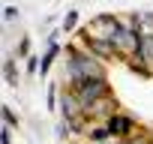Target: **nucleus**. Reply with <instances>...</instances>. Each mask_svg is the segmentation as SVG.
Listing matches in <instances>:
<instances>
[{"label":"nucleus","instance_id":"1","mask_svg":"<svg viewBox=\"0 0 153 144\" xmlns=\"http://www.w3.org/2000/svg\"><path fill=\"white\" fill-rule=\"evenodd\" d=\"M63 54H66V84H69V90L78 87L81 81H90V78H108L105 63L99 57H93L87 48L63 45Z\"/></svg>","mask_w":153,"mask_h":144},{"label":"nucleus","instance_id":"2","mask_svg":"<svg viewBox=\"0 0 153 144\" xmlns=\"http://www.w3.org/2000/svg\"><path fill=\"white\" fill-rule=\"evenodd\" d=\"M72 96L78 99L81 114H87L93 105H99L102 99H108V96H114V93H111L108 78H90V81H81L78 87H72Z\"/></svg>","mask_w":153,"mask_h":144},{"label":"nucleus","instance_id":"3","mask_svg":"<svg viewBox=\"0 0 153 144\" xmlns=\"http://www.w3.org/2000/svg\"><path fill=\"white\" fill-rule=\"evenodd\" d=\"M114 33H117V15H108V12L93 15V21L78 30V36H81L84 42H93V39H96V42H111Z\"/></svg>","mask_w":153,"mask_h":144},{"label":"nucleus","instance_id":"4","mask_svg":"<svg viewBox=\"0 0 153 144\" xmlns=\"http://www.w3.org/2000/svg\"><path fill=\"white\" fill-rule=\"evenodd\" d=\"M141 30H126V27H120L117 24V33H114V39H111V45L117 48V57L120 60H126V57H132V54H138L141 51Z\"/></svg>","mask_w":153,"mask_h":144},{"label":"nucleus","instance_id":"5","mask_svg":"<svg viewBox=\"0 0 153 144\" xmlns=\"http://www.w3.org/2000/svg\"><path fill=\"white\" fill-rule=\"evenodd\" d=\"M105 126H108V132H111V138H132L141 126L126 114V111H114L108 120H105Z\"/></svg>","mask_w":153,"mask_h":144},{"label":"nucleus","instance_id":"6","mask_svg":"<svg viewBox=\"0 0 153 144\" xmlns=\"http://www.w3.org/2000/svg\"><path fill=\"white\" fill-rule=\"evenodd\" d=\"M60 51H63V45L54 39V33H48V45H45V54H42V69H39L42 78H48V72H51V66H54V60H57Z\"/></svg>","mask_w":153,"mask_h":144},{"label":"nucleus","instance_id":"7","mask_svg":"<svg viewBox=\"0 0 153 144\" xmlns=\"http://www.w3.org/2000/svg\"><path fill=\"white\" fill-rule=\"evenodd\" d=\"M84 45H87V51H90L93 57H99L102 63H105V60H120V57H117V48H114L111 42H96V39H93V42H84Z\"/></svg>","mask_w":153,"mask_h":144},{"label":"nucleus","instance_id":"8","mask_svg":"<svg viewBox=\"0 0 153 144\" xmlns=\"http://www.w3.org/2000/svg\"><path fill=\"white\" fill-rule=\"evenodd\" d=\"M84 138H87V144H102V141H111V132H108V126L102 120V123H90Z\"/></svg>","mask_w":153,"mask_h":144},{"label":"nucleus","instance_id":"9","mask_svg":"<svg viewBox=\"0 0 153 144\" xmlns=\"http://www.w3.org/2000/svg\"><path fill=\"white\" fill-rule=\"evenodd\" d=\"M123 63H126V66L135 72V75H144V78H147V75H153V66H150V63H147L141 54H132V57H126Z\"/></svg>","mask_w":153,"mask_h":144},{"label":"nucleus","instance_id":"10","mask_svg":"<svg viewBox=\"0 0 153 144\" xmlns=\"http://www.w3.org/2000/svg\"><path fill=\"white\" fill-rule=\"evenodd\" d=\"M3 78H6V84H9V87H18V84H21V72H18V66H15V57H12V54L3 60Z\"/></svg>","mask_w":153,"mask_h":144},{"label":"nucleus","instance_id":"11","mask_svg":"<svg viewBox=\"0 0 153 144\" xmlns=\"http://www.w3.org/2000/svg\"><path fill=\"white\" fill-rule=\"evenodd\" d=\"M12 57H15V60H27V57H30V36H27V33L18 39V45H15Z\"/></svg>","mask_w":153,"mask_h":144},{"label":"nucleus","instance_id":"12","mask_svg":"<svg viewBox=\"0 0 153 144\" xmlns=\"http://www.w3.org/2000/svg\"><path fill=\"white\" fill-rule=\"evenodd\" d=\"M63 30H66V33L81 30V27H78V9H69V12L63 15Z\"/></svg>","mask_w":153,"mask_h":144},{"label":"nucleus","instance_id":"13","mask_svg":"<svg viewBox=\"0 0 153 144\" xmlns=\"http://www.w3.org/2000/svg\"><path fill=\"white\" fill-rule=\"evenodd\" d=\"M57 102H60V96H57V84L48 81V90H45V105H48V111H54Z\"/></svg>","mask_w":153,"mask_h":144},{"label":"nucleus","instance_id":"14","mask_svg":"<svg viewBox=\"0 0 153 144\" xmlns=\"http://www.w3.org/2000/svg\"><path fill=\"white\" fill-rule=\"evenodd\" d=\"M141 18V36H153V12H138Z\"/></svg>","mask_w":153,"mask_h":144},{"label":"nucleus","instance_id":"15","mask_svg":"<svg viewBox=\"0 0 153 144\" xmlns=\"http://www.w3.org/2000/svg\"><path fill=\"white\" fill-rule=\"evenodd\" d=\"M138 54L153 66V36H144V39H141V51H138Z\"/></svg>","mask_w":153,"mask_h":144},{"label":"nucleus","instance_id":"16","mask_svg":"<svg viewBox=\"0 0 153 144\" xmlns=\"http://www.w3.org/2000/svg\"><path fill=\"white\" fill-rule=\"evenodd\" d=\"M0 114H3V126H9V129H15V126L21 123V120L15 117V111H12L9 105H3V108H0Z\"/></svg>","mask_w":153,"mask_h":144},{"label":"nucleus","instance_id":"17","mask_svg":"<svg viewBox=\"0 0 153 144\" xmlns=\"http://www.w3.org/2000/svg\"><path fill=\"white\" fill-rule=\"evenodd\" d=\"M24 69H27L24 75H39V69H42V57L30 54V57H27V66H24Z\"/></svg>","mask_w":153,"mask_h":144},{"label":"nucleus","instance_id":"18","mask_svg":"<svg viewBox=\"0 0 153 144\" xmlns=\"http://www.w3.org/2000/svg\"><path fill=\"white\" fill-rule=\"evenodd\" d=\"M57 138H60V141H69V138H72V129H69V123H63V120L57 123Z\"/></svg>","mask_w":153,"mask_h":144},{"label":"nucleus","instance_id":"19","mask_svg":"<svg viewBox=\"0 0 153 144\" xmlns=\"http://www.w3.org/2000/svg\"><path fill=\"white\" fill-rule=\"evenodd\" d=\"M0 144H12V129H9V126L0 129Z\"/></svg>","mask_w":153,"mask_h":144},{"label":"nucleus","instance_id":"20","mask_svg":"<svg viewBox=\"0 0 153 144\" xmlns=\"http://www.w3.org/2000/svg\"><path fill=\"white\" fill-rule=\"evenodd\" d=\"M3 18H6V21H15V18H18V9H15V6H6V9H3Z\"/></svg>","mask_w":153,"mask_h":144}]
</instances>
